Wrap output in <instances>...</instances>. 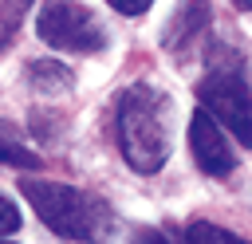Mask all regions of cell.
Here are the masks:
<instances>
[{"mask_svg": "<svg viewBox=\"0 0 252 244\" xmlns=\"http://www.w3.org/2000/svg\"><path fill=\"white\" fill-rule=\"evenodd\" d=\"M24 224V216H20V209L8 201V197H0V236H12L16 228Z\"/></svg>", "mask_w": 252, "mask_h": 244, "instance_id": "obj_11", "label": "cell"}, {"mask_svg": "<svg viewBox=\"0 0 252 244\" xmlns=\"http://www.w3.org/2000/svg\"><path fill=\"white\" fill-rule=\"evenodd\" d=\"M169 118H173L169 98L154 91L150 83H134L118 98V146H122V157L138 173H158L165 165Z\"/></svg>", "mask_w": 252, "mask_h": 244, "instance_id": "obj_1", "label": "cell"}, {"mask_svg": "<svg viewBox=\"0 0 252 244\" xmlns=\"http://www.w3.org/2000/svg\"><path fill=\"white\" fill-rule=\"evenodd\" d=\"M28 4H32V0H0V47L16 35V28H20L24 12H28Z\"/></svg>", "mask_w": 252, "mask_h": 244, "instance_id": "obj_10", "label": "cell"}, {"mask_svg": "<svg viewBox=\"0 0 252 244\" xmlns=\"http://www.w3.org/2000/svg\"><path fill=\"white\" fill-rule=\"evenodd\" d=\"M197 98L201 106L240 142L252 150V87L248 79L240 75V63L232 67H213L201 87H197Z\"/></svg>", "mask_w": 252, "mask_h": 244, "instance_id": "obj_3", "label": "cell"}, {"mask_svg": "<svg viewBox=\"0 0 252 244\" xmlns=\"http://www.w3.org/2000/svg\"><path fill=\"white\" fill-rule=\"evenodd\" d=\"M0 161H8V165H20V169H35L39 165V157L32 153V150H24L4 126H0Z\"/></svg>", "mask_w": 252, "mask_h": 244, "instance_id": "obj_8", "label": "cell"}, {"mask_svg": "<svg viewBox=\"0 0 252 244\" xmlns=\"http://www.w3.org/2000/svg\"><path fill=\"white\" fill-rule=\"evenodd\" d=\"M173 24H177L173 31H189V35H193V31H201V28L209 24V8H205V0H185ZM173 31H169V35H173Z\"/></svg>", "mask_w": 252, "mask_h": 244, "instance_id": "obj_9", "label": "cell"}, {"mask_svg": "<svg viewBox=\"0 0 252 244\" xmlns=\"http://www.w3.org/2000/svg\"><path fill=\"white\" fill-rule=\"evenodd\" d=\"M232 4H236L240 12H252V0H232Z\"/></svg>", "mask_w": 252, "mask_h": 244, "instance_id": "obj_14", "label": "cell"}, {"mask_svg": "<svg viewBox=\"0 0 252 244\" xmlns=\"http://www.w3.org/2000/svg\"><path fill=\"white\" fill-rule=\"evenodd\" d=\"M134 244H173L165 232H158V228H142L138 236H134Z\"/></svg>", "mask_w": 252, "mask_h": 244, "instance_id": "obj_13", "label": "cell"}, {"mask_svg": "<svg viewBox=\"0 0 252 244\" xmlns=\"http://www.w3.org/2000/svg\"><path fill=\"white\" fill-rule=\"evenodd\" d=\"M35 31L43 43H51L55 51H102L106 47V28L102 20L79 4V0H47L35 16Z\"/></svg>", "mask_w": 252, "mask_h": 244, "instance_id": "obj_4", "label": "cell"}, {"mask_svg": "<svg viewBox=\"0 0 252 244\" xmlns=\"http://www.w3.org/2000/svg\"><path fill=\"white\" fill-rule=\"evenodd\" d=\"M0 244H4V240H0Z\"/></svg>", "mask_w": 252, "mask_h": 244, "instance_id": "obj_15", "label": "cell"}, {"mask_svg": "<svg viewBox=\"0 0 252 244\" xmlns=\"http://www.w3.org/2000/svg\"><path fill=\"white\" fill-rule=\"evenodd\" d=\"M185 244H252V240H244V236H236V232H228V228H220V224L193 220V224L185 228Z\"/></svg>", "mask_w": 252, "mask_h": 244, "instance_id": "obj_7", "label": "cell"}, {"mask_svg": "<svg viewBox=\"0 0 252 244\" xmlns=\"http://www.w3.org/2000/svg\"><path fill=\"white\" fill-rule=\"evenodd\" d=\"M20 189L32 201L35 216L67 240L98 244L114 232L110 205L102 197L87 193V189H75V185H63V181H43V177H28V181H20Z\"/></svg>", "mask_w": 252, "mask_h": 244, "instance_id": "obj_2", "label": "cell"}, {"mask_svg": "<svg viewBox=\"0 0 252 244\" xmlns=\"http://www.w3.org/2000/svg\"><path fill=\"white\" fill-rule=\"evenodd\" d=\"M189 150H193V161L209 173V177H228L236 169V150L228 146L220 122L209 114V110H197L189 118Z\"/></svg>", "mask_w": 252, "mask_h": 244, "instance_id": "obj_5", "label": "cell"}, {"mask_svg": "<svg viewBox=\"0 0 252 244\" xmlns=\"http://www.w3.org/2000/svg\"><path fill=\"white\" fill-rule=\"evenodd\" d=\"M28 79H32V87H39V91H67V87L75 83V75H71L63 63H55V59L32 63V67H28Z\"/></svg>", "mask_w": 252, "mask_h": 244, "instance_id": "obj_6", "label": "cell"}, {"mask_svg": "<svg viewBox=\"0 0 252 244\" xmlns=\"http://www.w3.org/2000/svg\"><path fill=\"white\" fill-rule=\"evenodd\" d=\"M106 4H110V8H118L122 16H142L154 0H106Z\"/></svg>", "mask_w": 252, "mask_h": 244, "instance_id": "obj_12", "label": "cell"}]
</instances>
